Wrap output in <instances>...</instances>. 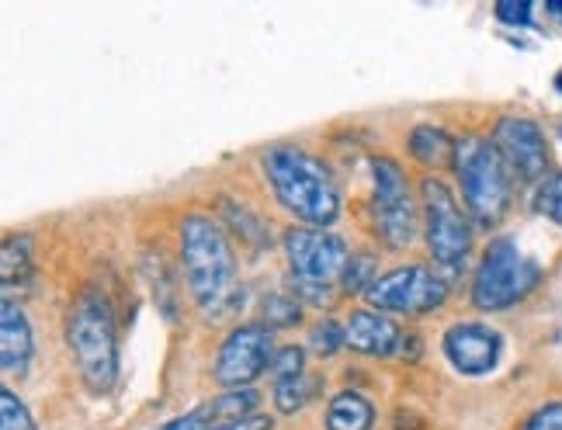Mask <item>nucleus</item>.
I'll return each instance as SVG.
<instances>
[{"instance_id":"1","label":"nucleus","mask_w":562,"mask_h":430,"mask_svg":"<svg viewBox=\"0 0 562 430\" xmlns=\"http://www.w3.org/2000/svg\"><path fill=\"white\" fill-rule=\"evenodd\" d=\"M181 268L194 306L209 319L229 316L244 298L233 244L209 215H188L181 223Z\"/></svg>"},{"instance_id":"2","label":"nucleus","mask_w":562,"mask_h":430,"mask_svg":"<svg viewBox=\"0 0 562 430\" xmlns=\"http://www.w3.org/2000/svg\"><path fill=\"white\" fill-rule=\"evenodd\" d=\"M265 174L271 181L274 199L285 205L295 219L327 229L340 215V191L327 163L310 157L306 149L274 146L265 157Z\"/></svg>"},{"instance_id":"3","label":"nucleus","mask_w":562,"mask_h":430,"mask_svg":"<svg viewBox=\"0 0 562 430\" xmlns=\"http://www.w3.org/2000/svg\"><path fill=\"white\" fill-rule=\"evenodd\" d=\"M67 343L74 351L77 372L91 393L104 396L119 378V333L115 313L108 295L98 288H83L67 316Z\"/></svg>"},{"instance_id":"4","label":"nucleus","mask_w":562,"mask_h":430,"mask_svg":"<svg viewBox=\"0 0 562 430\" xmlns=\"http://www.w3.org/2000/svg\"><path fill=\"white\" fill-rule=\"evenodd\" d=\"M451 167H456V178L472 219L480 226L501 223L514 199V178L501 154H496V146L480 136H465L456 143Z\"/></svg>"},{"instance_id":"5","label":"nucleus","mask_w":562,"mask_h":430,"mask_svg":"<svg viewBox=\"0 0 562 430\" xmlns=\"http://www.w3.org/2000/svg\"><path fill=\"white\" fill-rule=\"evenodd\" d=\"M538 282H542V268L528 253H521L510 236H496L475 268L472 303L483 313H504L528 298Z\"/></svg>"},{"instance_id":"6","label":"nucleus","mask_w":562,"mask_h":430,"mask_svg":"<svg viewBox=\"0 0 562 430\" xmlns=\"http://www.w3.org/2000/svg\"><path fill=\"white\" fill-rule=\"evenodd\" d=\"M420 195H424V233L435 261L441 268L465 264V257L472 250V223L462 212L459 199L438 178H424Z\"/></svg>"},{"instance_id":"7","label":"nucleus","mask_w":562,"mask_h":430,"mask_svg":"<svg viewBox=\"0 0 562 430\" xmlns=\"http://www.w3.org/2000/svg\"><path fill=\"white\" fill-rule=\"evenodd\" d=\"M372 181H375V195H372L375 233L382 236V244L393 247V250L409 247L417 236V202H414V195H409L406 174L400 170L396 160L375 157L372 160Z\"/></svg>"},{"instance_id":"8","label":"nucleus","mask_w":562,"mask_h":430,"mask_svg":"<svg viewBox=\"0 0 562 430\" xmlns=\"http://www.w3.org/2000/svg\"><path fill=\"white\" fill-rule=\"evenodd\" d=\"M369 306L379 313H406V316H424L445 306L448 282L424 264H406L389 274H379L364 292Z\"/></svg>"},{"instance_id":"9","label":"nucleus","mask_w":562,"mask_h":430,"mask_svg":"<svg viewBox=\"0 0 562 430\" xmlns=\"http://www.w3.org/2000/svg\"><path fill=\"white\" fill-rule=\"evenodd\" d=\"M281 244H285V257H289L295 282L306 288H327V285L340 282L355 257V253H348V244H344L340 236H334L330 229L292 226Z\"/></svg>"},{"instance_id":"10","label":"nucleus","mask_w":562,"mask_h":430,"mask_svg":"<svg viewBox=\"0 0 562 430\" xmlns=\"http://www.w3.org/2000/svg\"><path fill=\"white\" fill-rule=\"evenodd\" d=\"M493 146L501 160L507 163L510 178L517 181H546L549 170V143L542 125L525 118V115H504L501 122L493 125Z\"/></svg>"},{"instance_id":"11","label":"nucleus","mask_w":562,"mask_h":430,"mask_svg":"<svg viewBox=\"0 0 562 430\" xmlns=\"http://www.w3.org/2000/svg\"><path fill=\"white\" fill-rule=\"evenodd\" d=\"M271 330L261 322H244L223 340L220 358H215V378L229 389H247L254 378L271 372Z\"/></svg>"},{"instance_id":"12","label":"nucleus","mask_w":562,"mask_h":430,"mask_svg":"<svg viewBox=\"0 0 562 430\" xmlns=\"http://www.w3.org/2000/svg\"><path fill=\"white\" fill-rule=\"evenodd\" d=\"M441 348L456 372L490 375L496 364H501L504 337L493 327H486V322H456V327H448Z\"/></svg>"},{"instance_id":"13","label":"nucleus","mask_w":562,"mask_h":430,"mask_svg":"<svg viewBox=\"0 0 562 430\" xmlns=\"http://www.w3.org/2000/svg\"><path fill=\"white\" fill-rule=\"evenodd\" d=\"M344 333H348V348H355L361 354H379V358L396 354L403 348V337H406L396 327V319L379 313V309H358V313H351Z\"/></svg>"},{"instance_id":"14","label":"nucleus","mask_w":562,"mask_h":430,"mask_svg":"<svg viewBox=\"0 0 562 430\" xmlns=\"http://www.w3.org/2000/svg\"><path fill=\"white\" fill-rule=\"evenodd\" d=\"M35 351L32 340V322L14 298L8 295L0 306V369L4 372H25Z\"/></svg>"},{"instance_id":"15","label":"nucleus","mask_w":562,"mask_h":430,"mask_svg":"<svg viewBox=\"0 0 562 430\" xmlns=\"http://www.w3.org/2000/svg\"><path fill=\"white\" fill-rule=\"evenodd\" d=\"M375 406L361 393H337L327 406V430H372Z\"/></svg>"},{"instance_id":"16","label":"nucleus","mask_w":562,"mask_h":430,"mask_svg":"<svg viewBox=\"0 0 562 430\" xmlns=\"http://www.w3.org/2000/svg\"><path fill=\"white\" fill-rule=\"evenodd\" d=\"M29 274H32L29 236H11V240L4 244V253H0V278H4V288L29 285Z\"/></svg>"},{"instance_id":"17","label":"nucleus","mask_w":562,"mask_h":430,"mask_svg":"<svg viewBox=\"0 0 562 430\" xmlns=\"http://www.w3.org/2000/svg\"><path fill=\"white\" fill-rule=\"evenodd\" d=\"M409 154H414L420 163H441L456 154V143H448V136L435 125H420L414 128V136H409Z\"/></svg>"},{"instance_id":"18","label":"nucleus","mask_w":562,"mask_h":430,"mask_svg":"<svg viewBox=\"0 0 562 430\" xmlns=\"http://www.w3.org/2000/svg\"><path fill=\"white\" fill-rule=\"evenodd\" d=\"M319 389V378L313 375H295V378H285V382H274V406L281 414H299L302 406H306Z\"/></svg>"},{"instance_id":"19","label":"nucleus","mask_w":562,"mask_h":430,"mask_svg":"<svg viewBox=\"0 0 562 430\" xmlns=\"http://www.w3.org/2000/svg\"><path fill=\"white\" fill-rule=\"evenodd\" d=\"M535 208L552 219L555 226H562V170H552L546 181H538L535 191Z\"/></svg>"},{"instance_id":"20","label":"nucleus","mask_w":562,"mask_h":430,"mask_svg":"<svg viewBox=\"0 0 562 430\" xmlns=\"http://www.w3.org/2000/svg\"><path fill=\"white\" fill-rule=\"evenodd\" d=\"M0 430H35V420L29 414V406L14 396V389H0Z\"/></svg>"},{"instance_id":"21","label":"nucleus","mask_w":562,"mask_h":430,"mask_svg":"<svg viewBox=\"0 0 562 430\" xmlns=\"http://www.w3.org/2000/svg\"><path fill=\"white\" fill-rule=\"evenodd\" d=\"M344 343H348V333H344V327L337 319H319L316 327L310 330V348L316 351V354H334V351H340Z\"/></svg>"},{"instance_id":"22","label":"nucleus","mask_w":562,"mask_h":430,"mask_svg":"<svg viewBox=\"0 0 562 430\" xmlns=\"http://www.w3.org/2000/svg\"><path fill=\"white\" fill-rule=\"evenodd\" d=\"M302 361H306V354H302V348H295V343H289V348H278L274 358H271L274 382H285V378L302 375Z\"/></svg>"},{"instance_id":"23","label":"nucleus","mask_w":562,"mask_h":430,"mask_svg":"<svg viewBox=\"0 0 562 430\" xmlns=\"http://www.w3.org/2000/svg\"><path fill=\"white\" fill-rule=\"evenodd\" d=\"M344 292H369V285L375 282V274H372V261L369 257H351V264H348V271H344Z\"/></svg>"},{"instance_id":"24","label":"nucleus","mask_w":562,"mask_h":430,"mask_svg":"<svg viewBox=\"0 0 562 430\" xmlns=\"http://www.w3.org/2000/svg\"><path fill=\"white\" fill-rule=\"evenodd\" d=\"M212 427H215L212 406H209V403H202V406H194L191 414L167 420V423H164V427H157V430H212Z\"/></svg>"},{"instance_id":"25","label":"nucleus","mask_w":562,"mask_h":430,"mask_svg":"<svg viewBox=\"0 0 562 430\" xmlns=\"http://www.w3.org/2000/svg\"><path fill=\"white\" fill-rule=\"evenodd\" d=\"M521 430H562V399L538 406V410L521 423Z\"/></svg>"},{"instance_id":"26","label":"nucleus","mask_w":562,"mask_h":430,"mask_svg":"<svg viewBox=\"0 0 562 430\" xmlns=\"http://www.w3.org/2000/svg\"><path fill=\"white\" fill-rule=\"evenodd\" d=\"M496 21L525 29V25H531V4L528 0H501V4H496Z\"/></svg>"},{"instance_id":"27","label":"nucleus","mask_w":562,"mask_h":430,"mask_svg":"<svg viewBox=\"0 0 562 430\" xmlns=\"http://www.w3.org/2000/svg\"><path fill=\"white\" fill-rule=\"evenodd\" d=\"M265 313H268V322H274V327H289V322L299 319V306L289 303L285 295H271L265 303Z\"/></svg>"},{"instance_id":"28","label":"nucleus","mask_w":562,"mask_h":430,"mask_svg":"<svg viewBox=\"0 0 562 430\" xmlns=\"http://www.w3.org/2000/svg\"><path fill=\"white\" fill-rule=\"evenodd\" d=\"M274 420L261 417V414H250L244 420H229V423H220V427H212V430H271Z\"/></svg>"},{"instance_id":"29","label":"nucleus","mask_w":562,"mask_h":430,"mask_svg":"<svg viewBox=\"0 0 562 430\" xmlns=\"http://www.w3.org/2000/svg\"><path fill=\"white\" fill-rule=\"evenodd\" d=\"M549 14L562 21V0H549Z\"/></svg>"},{"instance_id":"30","label":"nucleus","mask_w":562,"mask_h":430,"mask_svg":"<svg viewBox=\"0 0 562 430\" xmlns=\"http://www.w3.org/2000/svg\"><path fill=\"white\" fill-rule=\"evenodd\" d=\"M555 88L562 91V70H559V77H555Z\"/></svg>"}]
</instances>
